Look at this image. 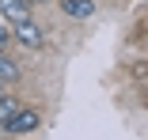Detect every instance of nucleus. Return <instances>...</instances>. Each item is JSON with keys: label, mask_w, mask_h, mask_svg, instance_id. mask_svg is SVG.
I'll return each mask as SVG.
<instances>
[{"label": "nucleus", "mask_w": 148, "mask_h": 140, "mask_svg": "<svg viewBox=\"0 0 148 140\" xmlns=\"http://www.w3.org/2000/svg\"><path fill=\"white\" fill-rule=\"evenodd\" d=\"M38 125H42V118L34 114V110H19V114L4 125V133L8 136H31V133H38Z\"/></svg>", "instance_id": "1"}, {"label": "nucleus", "mask_w": 148, "mask_h": 140, "mask_svg": "<svg viewBox=\"0 0 148 140\" xmlns=\"http://www.w3.org/2000/svg\"><path fill=\"white\" fill-rule=\"evenodd\" d=\"M15 42H23L27 49H38V46L46 42V34H42V27H38V23L23 19V23H15Z\"/></svg>", "instance_id": "2"}, {"label": "nucleus", "mask_w": 148, "mask_h": 140, "mask_svg": "<svg viewBox=\"0 0 148 140\" xmlns=\"http://www.w3.org/2000/svg\"><path fill=\"white\" fill-rule=\"evenodd\" d=\"M0 19H8L15 27L23 19H31V4H27V0H0Z\"/></svg>", "instance_id": "3"}, {"label": "nucleus", "mask_w": 148, "mask_h": 140, "mask_svg": "<svg viewBox=\"0 0 148 140\" xmlns=\"http://www.w3.org/2000/svg\"><path fill=\"white\" fill-rule=\"evenodd\" d=\"M61 12L72 19H91L95 15V0H61Z\"/></svg>", "instance_id": "4"}, {"label": "nucleus", "mask_w": 148, "mask_h": 140, "mask_svg": "<svg viewBox=\"0 0 148 140\" xmlns=\"http://www.w3.org/2000/svg\"><path fill=\"white\" fill-rule=\"evenodd\" d=\"M0 80H4V83H15L19 80V65L8 57V53H0Z\"/></svg>", "instance_id": "5"}, {"label": "nucleus", "mask_w": 148, "mask_h": 140, "mask_svg": "<svg viewBox=\"0 0 148 140\" xmlns=\"http://www.w3.org/2000/svg\"><path fill=\"white\" fill-rule=\"evenodd\" d=\"M15 114H19V102H15L12 95H4V99H0V125H8Z\"/></svg>", "instance_id": "6"}, {"label": "nucleus", "mask_w": 148, "mask_h": 140, "mask_svg": "<svg viewBox=\"0 0 148 140\" xmlns=\"http://www.w3.org/2000/svg\"><path fill=\"white\" fill-rule=\"evenodd\" d=\"M12 42H15V31H12V23H8V19H0V53H4Z\"/></svg>", "instance_id": "7"}, {"label": "nucleus", "mask_w": 148, "mask_h": 140, "mask_svg": "<svg viewBox=\"0 0 148 140\" xmlns=\"http://www.w3.org/2000/svg\"><path fill=\"white\" fill-rule=\"evenodd\" d=\"M0 99H4V80H0Z\"/></svg>", "instance_id": "8"}, {"label": "nucleus", "mask_w": 148, "mask_h": 140, "mask_svg": "<svg viewBox=\"0 0 148 140\" xmlns=\"http://www.w3.org/2000/svg\"><path fill=\"white\" fill-rule=\"evenodd\" d=\"M27 4H46V0H27Z\"/></svg>", "instance_id": "9"}]
</instances>
